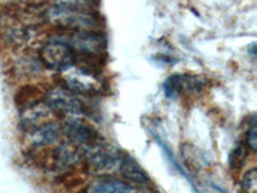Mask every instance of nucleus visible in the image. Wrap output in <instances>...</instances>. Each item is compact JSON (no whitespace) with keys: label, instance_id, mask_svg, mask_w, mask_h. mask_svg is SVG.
Segmentation results:
<instances>
[{"label":"nucleus","instance_id":"nucleus-10","mask_svg":"<svg viewBox=\"0 0 257 193\" xmlns=\"http://www.w3.org/2000/svg\"><path fill=\"white\" fill-rule=\"evenodd\" d=\"M81 152L76 144L71 143V142H63L54 148L50 162L56 170L64 171V170L76 166L81 161Z\"/></svg>","mask_w":257,"mask_h":193},{"label":"nucleus","instance_id":"nucleus-6","mask_svg":"<svg viewBox=\"0 0 257 193\" xmlns=\"http://www.w3.org/2000/svg\"><path fill=\"white\" fill-rule=\"evenodd\" d=\"M67 75L64 76V84L68 90L76 94L77 96H93L99 93V82L91 71L85 68H70L66 71Z\"/></svg>","mask_w":257,"mask_h":193},{"label":"nucleus","instance_id":"nucleus-3","mask_svg":"<svg viewBox=\"0 0 257 193\" xmlns=\"http://www.w3.org/2000/svg\"><path fill=\"white\" fill-rule=\"evenodd\" d=\"M43 64L54 71L66 72L77 63V53L62 38L52 39L40 49Z\"/></svg>","mask_w":257,"mask_h":193},{"label":"nucleus","instance_id":"nucleus-8","mask_svg":"<svg viewBox=\"0 0 257 193\" xmlns=\"http://www.w3.org/2000/svg\"><path fill=\"white\" fill-rule=\"evenodd\" d=\"M205 79L196 75H171L164 82V91L169 98H176L184 91L197 93L205 88Z\"/></svg>","mask_w":257,"mask_h":193},{"label":"nucleus","instance_id":"nucleus-12","mask_svg":"<svg viewBox=\"0 0 257 193\" xmlns=\"http://www.w3.org/2000/svg\"><path fill=\"white\" fill-rule=\"evenodd\" d=\"M88 193H146L141 188L130 184L127 181L118 180L113 178H103L98 179L90 185Z\"/></svg>","mask_w":257,"mask_h":193},{"label":"nucleus","instance_id":"nucleus-15","mask_svg":"<svg viewBox=\"0 0 257 193\" xmlns=\"http://www.w3.org/2000/svg\"><path fill=\"white\" fill-rule=\"evenodd\" d=\"M240 188L243 193H257V171L254 167L243 175Z\"/></svg>","mask_w":257,"mask_h":193},{"label":"nucleus","instance_id":"nucleus-7","mask_svg":"<svg viewBox=\"0 0 257 193\" xmlns=\"http://www.w3.org/2000/svg\"><path fill=\"white\" fill-rule=\"evenodd\" d=\"M63 39L73 48L76 53H82L85 56H96L103 52L104 41L96 31H77L68 39Z\"/></svg>","mask_w":257,"mask_h":193},{"label":"nucleus","instance_id":"nucleus-1","mask_svg":"<svg viewBox=\"0 0 257 193\" xmlns=\"http://www.w3.org/2000/svg\"><path fill=\"white\" fill-rule=\"evenodd\" d=\"M48 20L56 26L66 30L77 31H95L98 26V18L93 9L76 8L56 3L48 12Z\"/></svg>","mask_w":257,"mask_h":193},{"label":"nucleus","instance_id":"nucleus-5","mask_svg":"<svg viewBox=\"0 0 257 193\" xmlns=\"http://www.w3.org/2000/svg\"><path fill=\"white\" fill-rule=\"evenodd\" d=\"M45 102L56 114H63L66 117L84 114V105L79 96L66 86L53 88L45 96Z\"/></svg>","mask_w":257,"mask_h":193},{"label":"nucleus","instance_id":"nucleus-14","mask_svg":"<svg viewBox=\"0 0 257 193\" xmlns=\"http://www.w3.org/2000/svg\"><path fill=\"white\" fill-rule=\"evenodd\" d=\"M248 156V148L247 144L239 143L234 147V149L229 155V165L231 170H239L244 166L245 160Z\"/></svg>","mask_w":257,"mask_h":193},{"label":"nucleus","instance_id":"nucleus-4","mask_svg":"<svg viewBox=\"0 0 257 193\" xmlns=\"http://www.w3.org/2000/svg\"><path fill=\"white\" fill-rule=\"evenodd\" d=\"M61 130L70 139L71 143L76 144L77 147L86 146V144L103 139L99 133L96 132L81 115L66 117Z\"/></svg>","mask_w":257,"mask_h":193},{"label":"nucleus","instance_id":"nucleus-9","mask_svg":"<svg viewBox=\"0 0 257 193\" xmlns=\"http://www.w3.org/2000/svg\"><path fill=\"white\" fill-rule=\"evenodd\" d=\"M56 114L50 109L48 103L45 102H36L34 105L29 106L26 109H24L22 114H21V126L25 129L26 132H30L32 129L38 128L40 125L50 123L52 121V116Z\"/></svg>","mask_w":257,"mask_h":193},{"label":"nucleus","instance_id":"nucleus-2","mask_svg":"<svg viewBox=\"0 0 257 193\" xmlns=\"http://www.w3.org/2000/svg\"><path fill=\"white\" fill-rule=\"evenodd\" d=\"M82 157L96 174H111L120 167L122 152L105 143L103 139L79 147Z\"/></svg>","mask_w":257,"mask_h":193},{"label":"nucleus","instance_id":"nucleus-16","mask_svg":"<svg viewBox=\"0 0 257 193\" xmlns=\"http://www.w3.org/2000/svg\"><path fill=\"white\" fill-rule=\"evenodd\" d=\"M247 146L252 151L257 149V124L254 119H252L247 130Z\"/></svg>","mask_w":257,"mask_h":193},{"label":"nucleus","instance_id":"nucleus-13","mask_svg":"<svg viewBox=\"0 0 257 193\" xmlns=\"http://www.w3.org/2000/svg\"><path fill=\"white\" fill-rule=\"evenodd\" d=\"M118 169L121 170L122 175L130 181H133L134 184L142 185V187H147V185L151 184V178L148 176V174L144 171L143 167L138 164L137 160L133 158L132 156L122 153Z\"/></svg>","mask_w":257,"mask_h":193},{"label":"nucleus","instance_id":"nucleus-11","mask_svg":"<svg viewBox=\"0 0 257 193\" xmlns=\"http://www.w3.org/2000/svg\"><path fill=\"white\" fill-rule=\"evenodd\" d=\"M61 133V128L56 123L50 121V123L32 129L27 132V134H29V141L31 146L35 148H47V147L58 143Z\"/></svg>","mask_w":257,"mask_h":193}]
</instances>
